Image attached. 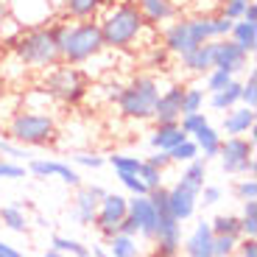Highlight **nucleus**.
Instances as JSON below:
<instances>
[{
  "instance_id": "obj_9",
  "label": "nucleus",
  "mask_w": 257,
  "mask_h": 257,
  "mask_svg": "<svg viewBox=\"0 0 257 257\" xmlns=\"http://www.w3.org/2000/svg\"><path fill=\"white\" fill-rule=\"evenodd\" d=\"M126 215H128V199L123 196V193H109L106 190L103 199H101V204H98L92 226L101 232L103 238H112V235L120 232V224H123Z\"/></svg>"
},
{
  "instance_id": "obj_7",
  "label": "nucleus",
  "mask_w": 257,
  "mask_h": 257,
  "mask_svg": "<svg viewBox=\"0 0 257 257\" xmlns=\"http://www.w3.org/2000/svg\"><path fill=\"white\" fill-rule=\"evenodd\" d=\"M56 117L48 112L17 109L9 120V137L20 146H48L56 140Z\"/></svg>"
},
{
  "instance_id": "obj_13",
  "label": "nucleus",
  "mask_w": 257,
  "mask_h": 257,
  "mask_svg": "<svg viewBox=\"0 0 257 257\" xmlns=\"http://www.w3.org/2000/svg\"><path fill=\"white\" fill-rule=\"evenodd\" d=\"M182 98H185V84H171L168 90L160 92L154 103V123H179L182 117Z\"/></svg>"
},
{
  "instance_id": "obj_51",
  "label": "nucleus",
  "mask_w": 257,
  "mask_h": 257,
  "mask_svg": "<svg viewBox=\"0 0 257 257\" xmlns=\"http://www.w3.org/2000/svg\"><path fill=\"white\" fill-rule=\"evenodd\" d=\"M240 20H246V23H254V26H257V3H254V0H249V3H246L243 17H240Z\"/></svg>"
},
{
  "instance_id": "obj_6",
  "label": "nucleus",
  "mask_w": 257,
  "mask_h": 257,
  "mask_svg": "<svg viewBox=\"0 0 257 257\" xmlns=\"http://www.w3.org/2000/svg\"><path fill=\"white\" fill-rule=\"evenodd\" d=\"M42 90L59 103H78L87 98L90 92V73L76 67V64H53L51 70H45V81H42Z\"/></svg>"
},
{
  "instance_id": "obj_52",
  "label": "nucleus",
  "mask_w": 257,
  "mask_h": 257,
  "mask_svg": "<svg viewBox=\"0 0 257 257\" xmlns=\"http://www.w3.org/2000/svg\"><path fill=\"white\" fill-rule=\"evenodd\" d=\"M0 257H23V251L17 246L6 243V240H0Z\"/></svg>"
},
{
  "instance_id": "obj_36",
  "label": "nucleus",
  "mask_w": 257,
  "mask_h": 257,
  "mask_svg": "<svg viewBox=\"0 0 257 257\" xmlns=\"http://www.w3.org/2000/svg\"><path fill=\"white\" fill-rule=\"evenodd\" d=\"M240 106L257 109V76L254 73H249V78L240 81Z\"/></svg>"
},
{
  "instance_id": "obj_1",
  "label": "nucleus",
  "mask_w": 257,
  "mask_h": 257,
  "mask_svg": "<svg viewBox=\"0 0 257 257\" xmlns=\"http://www.w3.org/2000/svg\"><path fill=\"white\" fill-rule=\"evenodd\" d=\"M95 20L101 26L103 45L109 51H128V48H135L148 28L146 17L140 14L135 0H115L106 9H101V17H95Z\"/></svg>"
},
{
  "instance_id": "obj_14",
  "label": "nucleus",
  "mask_w": 257,
  "mask_h": 257,
  "mask_svg": "<svg viewBox=\"0 0 257 257\" xmlns=\"http://www.w3.org/2000/svg\"><path fill=\"white\" fill-rule=\"evenodd\" d=\"M128 218L137 224V235L146 240H154L157 232V210L148 196H132L128 199Z\"/></svg>"
},
{
  "instance_id": "obj_29",
  "label": "nucleus",
  "mask_w": 257,
  "mask_h": 257,
  "mask_svg": "<svg viewBox=\"0 0 257 257\" xmlns=\"http://www.w3.org/2000/svg\"><path fill=\"white\" fill-rule=\"evenodd\" d=\"M51 246L62 254H73V257H92V249L84 246L81 240H73V238H64V235H53Z\"/></svg>"
},
{
  "instance_id": "obj_10",
  "label": "nucleus",
  "mask_w": 257,
  "mask_h": 257,
  "mask_svg": "<svg viewBox=\"0 0 257 257\" xmlns=\"http://www.w3.org/2000/svg\"><path fill=\"white\" fill-rule=\"evenodd\" d=\"M9 17L20 28H37L48 26L53 20V3L51 0H6Z\"/></svg>"
},
{
  "instance_id": "obj_19",
  "label": "nucleus",
  "mask_w": 257,
  "mask_h": 257,
  "mask_svg": "<svg viewBox=\"0 0 257 257\" xmlns=\"http://www.w3.org/2000/svg\"><path fill=\"white\" fill-rule=\"evenodd\" d=\"M257 115L254 109H249V106H232V109H226L224 115V123H221V132H226L229 137H243L246 132H249L251 126H254Z\"/></svg>"
},
{
  "instance_id": "obj_12",
  "label": "nucleus",
  "mask_w": 257,
  "mask_h": 257,
  "mask_svg": "<svg viewBox=\"0 0 257 257\" xmlns=\"http://www.w3.org/2000/svg\"><path fill=\"white\" fill-rule=\"evenodd\" d=\"M212 67L226 73H240L249 67V53L243 51L240 45H235L229 37L226 39H212Z\"/></svg>"
},
{
  "instance_id": "obj_18",
  "label": "nucleus",
  "mask_w": 257,
  "mask_h": 257,
  "mask_svg": "<svg viewBox=\"0 0 257 257\" xmlns=\"http://www.w3.org/2000/svg\"><path fill=\"white\" fill-rule=\"evenodd\" d=\"M135 3L148 26H162V23H171V20L179 17L176 0H135Z\"/></svg>"
},
{
  "instance_id": "obj_2",
  "label": "nucleus",
  "mask_w": 257,
  "mask_h": 257,
  "mask_svg": "<svg viewBox=\"0 0 257 257\" xmlns=\"http://www.w3.org/2000/svg\"><path fill=\"white\" fill-rule=\"evenodd\" d=\"M53 37H56L59 53L64 64H81L98 59L106 45L101 37L98 20H81V23H53Z\"/></svg>"
},
{
  "instance_id": "obj_4",
  "label": "nucleus",
  "mask_w": 257,
  "mask_h": 257,
  "mask_svg": "<svg viewBox=\"0 0 257 257\" xmlns=\"http://www.w3.org/2000/svg\"><path fill=\"white\" fill-rule=\"evenodd\" d=\"M212 14H196V17H176L162 28V48L171 56H185L193 48L212 42Z\"/></svg>"
},
{
  "instance_id": "obj_26",
  "label": "nucleus",
  "mask_w": 257,
  "mask_h": 257,
  "mask_svg": "<svg viewBox=\"0 0 257 257\" xmlns=\"http://www.w3.org/2000/svg\"><path fill=\"white\" fill-rule=\"evenodd\" d=\"M109 240V251L106 254L112 257H140V243H137L135 235H123V232H117V235H112Z\"/></svg>"
},
{
  "instance_id": "obj_16",
  "label": "nucleus",
  "mask_w": 257,
  "mask_h": 257,
  "mask_svg": "<svg viewBox=\"0 0 257 257\" xmlns=\"http://www.w3.org/2000/svg\"><path fill=\"white\" fill-rule=\"evenodd\" d=\"M28 171H31L34 176H39V179L59 176L64 185H70V187L81 185V174H78L76 168H70L67 162H62V160H39V157H37V160L28 162Z\"/></svg>"
},
{
  "instance_id": "obj_48",
  "label": "nucleus",
  "mask_w": 257,
  "mask_h": 257,
  "mask_svg": "<svg viewBox=\"0 0 257 257\" xmlns=\"http://www.w3.org/2000/svg\"><path fill=\"white\" fill-rule=\"evenodd\" d=\"M235 251H238L240 257H257V240L254 238H240Z\"/></svg>"
},
{
  "instance_id": "obj_55",
  "label": "nucleus",
  "mask_w": 257,
  "mask_h": 257,
  "mask_svg": "<svg viewBox=\"0 0 257 257\" xmlns=\"http://www.w3.org/2000/svg\"><path fill=\"white\" fill-rule=\"evenodd\" d=\"M95 254L98 257H112V254H106V251H101V249H95Z\"/></svg>"
},
{
  "instance_id": "obj_35",
  "label": "nucleus",
  "mask_w": 257,
  "mask_h": 257,
  "mask_svg": "<svg viewBox=\"0 0 257 257\" xmlns=\"http://www.w3.org/2000/svg\"><path fill=\"white\" fill-rule=\"evenodd\" d=\"M232 78H235L232 73H226V70H218V67H212V70L204 76V87H207L204 92H218V90H224V87L232 81Z\"/></svg>"
},
{
  "instance_id": "obj_53",
  "label": "nucleus",
  "mask_w": 257,
  "mask_h": 257,
  "mask_svg": "<svg viewBox=\"0 0 257 257\" xmlns=\"http://www.w3.org/2000/svg\"><path fill=\"white\" fill-rule=\"evenodd\" d=\"M120 232H123V235H135V238H137V224L126 215V218H123V224H120Z\"/></svg>"
},
{
  "instance_id": "obj_8",
  "label": "nucleus",
  "mask_w": 257,
  "mask_h": 257,
  "mask_svg": "<svg viewBox=\"0 0 257 257\" xmlns=\"http://www.w3.org/2000/svg\"><path fill=\"white\" fill-rule=\"evenodd\" d=\"M218 162L224 174H254V143L246 137H226L221 140Z\"/></svg>"
},
{
  "instance_id": "obj_11",
  "label": "nucleus",
  "mask_w": 257,
  "mask_h": 257,
  "mask_svg": "<svg viewBox=\"0 0 257 257\" xmlns=\"http://www.w3.org/2000/svg\"><path fill=\"white\" fill-rule=\"evenodd\" d=\"M199 190H201V187L190 185V182L182 179V176L168 187V212H171L179 224H185V221H190L193 215H196Z\"/></svg>"
},
{
  "instance_id": "obj_17",
  "label": "nucleus",
  "mask_w": 257,
  "mask_h": 257,
  "mask_svg": "<svg viewBox=\"0 0 257 257\" xmlns=\"http://www.w3.org/2000/svg\"><path fill=\"white\" fill-rule=\"evenodd\" d=\"M212 229H210V221L201 218L199 224L193 226V232L185 238L182 243V251L185 257H212Z\"/></svg>"
},
{
  "instance_id": "obj_25",
  "label": "nucleus",
  "mask_w": 257,
  "mask_h": 257,
  "mask_svg": "<svg viewBox=\"0 0 257 257\" xmlns=\"http://www.w3.org/2000/svg\"><path fill=\"white\" fill-rule=\"evenodd\" d=\"M238 103H240V81H235V78L226 84L224 90L210 92V106L218 109V112H226V109H232V106H238Z\"/></svg>"
},
{
  "instance_id": "obj_28",
  "label": "nucleus",
  "mask_w": 257,
  "mask_h": 257,
  "mask_svg": "<svg viewBox=\"0 0 257 257\" xmlns=\"http://www.w3.org/2000/svg\"><path fill=\"white\" fill-rule=\"evenodd\" d=\"M212 235H229V238H240V218L238 215H229V212H221L210 221Z\"/></svg>"
},
{
  "instance_id": "obj_38",
  "label": "nucleus",
  "mask_w": 257,
  "mask_h": 257,
  "mask_svg": "<svg viewBox=\"0 0 257 257\" xmlns=\"http://www.w3.org/2000/svg\"><path fill=\"white\" fill-rule=\"evenodd\" d=\"M204 123H210L204 112H190V115H182V117H179V128L185 132L187 137H193L201 126H204Z\"/></svg>"
},
{
  "instance_id": "obj_49",
  "label": "nucleus",
  "mask_w": 257,
  "mask_h": 257,
  "mask_svg": "<svg viewBox=\"0 0 257 257\" xmlns=\"http://www.w3.org/2000/svg\"><path fill=\"white\" fill-rule=\"evenodd\" d=\"M148 165H154V168H160L162 174H165V168L168 165H174V162H171V157H168V151H154V154L148 157Z\"/></svg>"
},
{
  "instance_id": "obj_20",
  "label": "nucleus",
  "mask_w": 257,
  "mask_h": 257,
  "mask_svg": "<svg viewBox=\"0 0 257 257\" xmlns=\"http://www.w3.org/2000/svg\"><path fill=\"white\" fill-rule=\"evenodd\" d=\"M182 140H187V135L179 128V123H157L151 137H148V143H151L154 151H171Z\"/></svg>"
},
{
  "instance_id": "obj_54",
  "label": "nucleus",
  "mask_w": 257,
  "mask_h": 257,
  "mask_svg": "<svg viewBox=\"0 0 257 257\" xmlns=\"http://www.w3.org/2000/svg\"><path fill=\"white\" fill-rule=\"evenodd\" d=\"M42 257H64V254H62V251H56V249H48Z\"/></svg>"
},
{
  "instance_id": "obj_27",
  "label": "nucleus",
  "mask_w": 257,
  "mask_h": 257,
  "mask_svg": "<svg viewBox=\"0 0 257 257\" xmlns=\"http://www.w3.org/2000/svg\"><path fill=\"white\" fill-rule=\"evenodd\" d=\"M0 226L23 235V232H28V218L17 204H6V207H0Z\"/></svg>"
},
{
  "instance_id": "obj_5",
  "label": "nucleus",
  "mask_w": 257,
  "mask_h": 257,
  "mask_svg": "<svg viewBox=\"0 0 257 257\" xmlns=\"http://www.w3.org/2000/svg\"><path fill=\"white\" fill-rule=\"evenodd\" d=\"M157 98H160V81H157V76L140 73L128 84H123L115 101H117V112L123 117H128V120H151Z\"/></svg>"
},
{
  "instance_id": "obj_41",
  "label": "nucleus",
  "mask_w": 257,
  "mask_h": 257,
  "mask_svg": "<svg viewBox=\"0 0 257 257\" xmlns=\"http://www.w3.org/2000/svg\"><path fill=\"white\" fill-rule=\"evenodd\" d=\"M117 182H120L132 196H148V187L143 185V179L137 174H117Z\"/></svg>"
},
{
  "instance_id": "obj_31",
  "label": "nucleus",
  "mask_w": 257,
  "mask_h": 257,
  "mask_svg": "<svg viewBox=\"0 0 257 257\" xmlns=\"http://www.w3.org/2000/svg\"><path fill=\"white\" fill-rule=\"evenodd\" d=\"M106 162L115 168V174H137L143 165L140 157H132V154H112Z\"/></svg>"
},
{
  "instance_id": "obj_40",
  "label": "nucleus",
  "mask_w": 257,
  "mask_h": 257,
  "mask_svg": "<svg viewBox=\"0 0 257 257\" xmlns=\"http://www.w3.org/2000/svg\"><path fill=\"white\" fill-rule=\"evenodd\" d=\"M28 168L14 160H0V179H26Z\"/></svg>"
},
{
  "instance_id": "obj_37",
  "label": "nucleus",
  "mask_w": 257,
  "mask_h": 257,
  "mask_svg": "<svg viewBox=\"0 0 257 257\" xmlns=\"http://www.w3.org/2000/svg\"><path fill=\"white\" fill-rule=\"evenodd\" d=\"M240 238H229V235H215L212 238V257H232L238 249Z\"/></svg>"
},
{
  "instance_id": "obj_34",
  "label": "nucleus",
  "mask_w": 257,
  "mask_h": 257,
  "mask_svg": "<svg viewBox=\"0 0 257 257\" xmlns=\"http://www.w3.org/2000/svg\"><path fill=\"white\" fill-rule=\"evenodd\" d=\"M168 62H171V53H168L165 48L160 45V42H154V45L148 48V53H146V64L151 67V70H165Z\"/></svg>"
},
{
  "instance_id": "obj_30",
  "label": "nucleus",
  "mask_w": 257,
  "mask_h": 257,
  "mask_svg": "<svg viewBox=\"0 0 257 257\" xmlns=\"http://www.w3.org/2000/svg\"><path fill=\"white\" fill-rule=\"evenodd\" d=\"M240 218V238H254L257 235V199L243 201V212Z\"/></svg>"
},
{
  "instance_id": "obj_56",
  "label": "nucleus",
  "mask_w": 257,
  "mask_h": 257,
  "mask_svg": "<svg viewBox=\"0 0 257 257\" xmlns=\"http://www.w3.org/2000/svg\"><path fill=\"white\" fill-rule=\"evenodd\" d=\"M243 3H249V0H243Z\"/></svg>"
},
{
  "instance_id": "obj_39",
  "label": "nucleus",
  "mask_w": 257,
  "mask_h": 257,
  "mask_svg": "<svg viewBox=\"0 0 257 257\" xmlns=\"http://www.w3.org/2000/svg\"><path fill=\"white\" fill-rule=\"evenodd\" d=\"M137 176L143 179V185H146L148 190H154V187L162 185V171H160V168H154V165H148L146 160H143V165H140V171H137Z\"/></svg>"
},
{
  "instance_id": "obj_32",
  "label": "nucleus",
  "mask_w": 257,
  "mask_h": 257,
  "mask_svg": "<svg viewBox=\"0 0 257 257\" xmlns=\"http://www.w3.org/2000/svg\"><path fill=\"white\" fill-rule=\"evenodd\" d=\"M201 106H204V90H201V87H185V98H182V115L201 112Z\"/></svg>"
},
{
  "instance_id": "obj_15",
  "label": "nucleus",
  "mask_w": 257,
  "mask_h": 257,
  "mask_svg": "<svg viewBox=\"0 0 257 257\" xmlns=\"http://www.w3.org/2000/svg\"><path fill=\"white\" fill-rule=\"evenodd\" d=\"M103 187L101 185H78L76 187V201H73V210H76V221L81 226H90L95 221L98 204L103 199Z\"/></svg>"
},
{
  "instance_id": "obj_44",
  "label": "nucleus",
  "mask_w": 257,
  "mask_h": 257,
  "mask_svg": "<svg viewBox=\"0 0 257 257\" xmlns=\"http://www.w3.org/2000/svg\"><path fill=\"white\" fill-rule=\"evenodd\" d=\"M221 196H224V190H221L218 185H204V187L199 190V199H201V204H204V207L218 204V201H221Z\"/></svg>"
},
{
  "instance_id": "obj_22",
  "label": "nucleus",
  "mask_w": 257,
  "mask_h": 257,
  "mask_svg": "<svg viewBox=\"0 0 257 257\" xmlns=\"http://www.w3.org/2000/svg\"><path fill=\"white\" fill-rule=\"evenodd\" d=\"M109 3H115V0H64L62 12L70 20L81 23V20H95L101 14V9H106Z\"/></svg>"
},
{
  "instance_id": "obj_21",
  "label": "nucleus",
  "mask_w": 257,
  "mask_h": 257,
  "mask_svg": "<svg viewBox=\"0 0 257 257\" xmlns=\"http://www.w3.org/2000/svg\"><path fill=\"white\" fill-rule=\"evenodd\" d=\"M182 62V70L193 73V76H207L212 70V42H204V45L193 48L190 53L179 56Z\"/></svg>"
},
{
  "instance_id": "obj_46",
  "label": "nucleus",
  "mask_w": 257,
  "mask_h": 257,
  "mask_svg": "<svg viewBox=\"0 0 257 257\" xmlns=\"http://www.w3.org/2000/svg\"><path fill=\"white\" fill-rule=\"evenodd\" d=\"M235 193H238V199H240V201L257 199V182H254V179H240L238 187H235Z\"/></svg>"
},
{
  "instance_id": "obj_43",
  "label": "nucleus",
  "mask_w": 257,
  "mask_h": 257,
  "mask_svg": "<svg viewBox=\"0 0 257 257\" xmlns=\"http://www.w3.org/2000/svg\"><path fill=\"white\" fill-rule=\"evenodd\" d=\"M0 154H6L9 160H26L28 157V151H26V146H20V143H12V140H0Z\"/></svg>"
},
{
  "instance_id": "obj_45",
  "label": "nucleus",
  "mask_w": 257,
  "mask_h": 257,
  "mask_svg": "<svg viewBox=\"0 0 257 257\" xmlns=\"http://www.w3.org/2000/svg\"><path fill=\"white\" fill-rule=\"evenodd\" d=\"M232 23H235V20H226V17H221V14H212V37L226 39L229 31H232Z\"/></svg>"
},
{
  "instance_id": "obj_24",
  "label": "nucleus",
  "mask_w": 257,
  "mask_h": 257,
  "mask_svg": "<svg viewBox=\"0 0 257 257\" xmlns=\"http://www.w3.org/2000/svg\"><path fill=\"white\" fill-rule=\"evenodd\" d=\"M229 39L251 56L257 51V26L254 23H246V20H235L232 23V31H229Z\"/></svg>"
},
{
  "instance_id": "obj_3",
  "label": "nucleus",
  "mask_w": 257,
  "mask_h": 257,
  "mask_svg": "<svg viewBox=\"0 0 257 257\" xmlns=\"http://www.w3.org/2000/svg\"><path fill=\"white\" fill-rule=\"evenodd\" d=\"M12 51L26 70H51L53 64L62 62L53 26L20 28V34L12 39Z\"/></svg>"
},
{
  "instance_id": "obj_47",
  "label": "nucleus",
  "mask_w": 257,
  "mask_h": 257,
  "mask_svg": "<svg viewBox=\"0 0 257 257\" xmlns=\"http://www.w3.org/2000/svg\"><path fill=\"white\" fill-rule=\"evenodd\" d=\"M73 162H76V165H84V168H92V171H95V168H101L103 162H106V157H101V154H76V157H73Z\"/></svg>"
},
{
  "instance_id": "obj_23",
  "label": "nucleus",
  "mask_w": 257,
  "mask_h": 257,
  "mask_svg": "<svg viewBox=\"0 0 257 257\" xmlns=\"http://www.w3.org/2000/svg\"><path fill=\"white\" fill-rule=\"evenodd\" d=\"M193 143H196V148H199V157L201 160H215L218 157V148H221V132L215 126H210V123H204V126L196 132V135L190 137Z\"/></svg>"
},
{
  "instance_id": "obj_50",
  "label": "nucleus",
  "mask_w": 257,
  "mask_h": 257,
  "mask_svg": "<svg viewBox=\"0 0 257 257\" xmlns=\"http://www.w3.org/2000/svg\"><path fill=\"white\" fill-rule=\"evenodd\" d=\"M9 23H12V17H9V6H6V0H0V39H3V34H6Z\"/></svg>"
},
{
  "instance_id": "obj_33",
  "label": "nucleus",
  "mask_w": 257,
  "mask_h": 257,
  "mask_svg": "<svg viewBox=\"0 0 257 257\" xmlns=\"http://www.w3.org/2000/svg\"><path fill=\"white\" fill-rule=\"evenodd\" d=\"M168 157H171V162H190V160H199V148H196V143L187 137V140L179 143V146L171 148Z\"/></svg>"
},
{
  "instance_id": "obj_42",
  "label": "nucleus",
  "mask_w": 257,
  "mask_h": 257,
  "mask_svg": "<svg viewBox=\"0 0 257 257\" xmlns=\"http://www.w3.org/2000/svg\"><path fill=\"white\" fill-rule=\"evenodd\" d=\"M243 9H246L243 0H224L218 14H221V17H226V20H240V17H243Z\"/></svg>"
}]
</instances>
